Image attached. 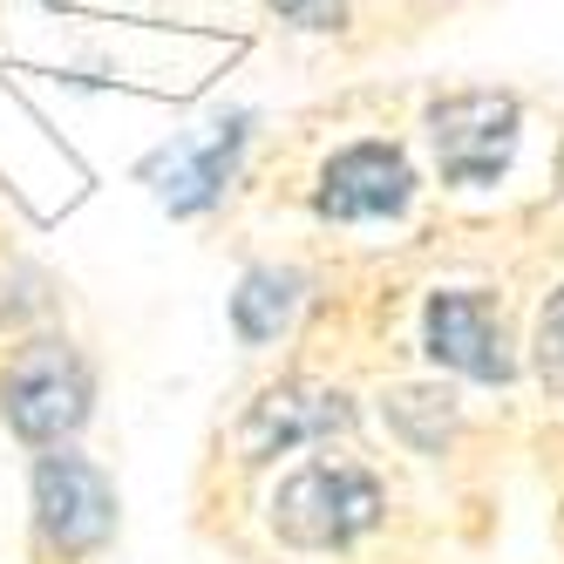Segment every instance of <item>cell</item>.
<instances>
[{
    "instance_id": "obj_1",
    "label": "cell",
    "mask_w": 564,
    "mask_h": 564,
    "mask_svg": "<svg viewBox=\"0 0 564 564\" xmlns=\"http://www.w3.org/2000/svg\"><path fill=\"white\" fill-rule=\"evenodd\" d=\"M89 401H96V375L68 340H28L0 375V422L34 449H62L89 422Z\"/></svg>"
},
{
    "instance_id": "obj_9",
    "label": "cell",
    "mask_w": 564,
    "mask_h": 564,
    "mask_svg": "<svg viewBox=\"0 0 564 564\" xmlns=\"http://www.w3.org/2000/svg\"><path fill=\"white\" fill-rule=\"evenodd\" d=\"M306 300V272L300 265H252L246 279H238V293H231V327L246 347H265L293 327V313Z\"/></svg>"
},
{
    "instance_id": "obj_3",
    "label": "cell",
    "mask_w": 564,
    "mask_h": 564,
    "mask_svg": "<svg viewBox=\"0 0 564 564\" xmlns=\"http://www.w3.org/2000/svg\"><path fill=\"white\" fill-rule=\"evenodd\" d=\"M34 538L55 557H89L116 538V482L83 449H48L34 463Z\"/></svg>"
},
{
    "instance_id": "obj_4",
    "label": "cell",
    "mask_w": 564,
    "mask_h": 564,
    "mask_svg": "<svg viewBox=\"0 0 564 564\" xmlns=\"http://www.w3.org/2000/svg\"><path fill=\"white\" fill-rule=\"evenodd\" d=\"M517 96L497 89H463V96H442L429 109V143H435V164L449 184L476 191V184H497L510 150H517Z\"/></svg>"
},
{
    "instance_id": "obj_5",
    "label": "cell",
    "mask_w": 564,
    "mask_h": 564,
    "mask_svg": "<svg viewBox=\"0 0 564 564\" xmlns=\"http://www.w3.org/2000/svg\"><path fill=\"white\" fill-rule=\"evenodd\" d=\"M415 197V171L394 143H347L319 164L313 184V205L319 218H340V225H368V218H401Z\"/></svg>"
},
{
    "instance_id": "obj_11",
    "label": "cell",
    "mask_w": 564,
    "mask_h": 564,
    "mask_svg": "<svg viewBox=\"0 0 564 564\" xmlns=\"http://www.w3.org/2000/svg\"><path fill=\"white\" fill-rule=\"evenodd\" d=\"M538 368H544V381L551 388H564V286L544 300V313H538Z\"/></svg>"
},
{
    "instance_id": "obj_8",
    "label": "cell",
    "mask_w": 564,
    "mask_h": 564,
    "mask_svg": "<svg viewBox=\"0 0 564 564\" xmlns=\"http://www.w3.org/2000/svg\"><path fill=\"white\" fill-rule=\"evenodd\" d=\"M347 422H354L347 394L313 388V381H286V388H265L252 401L246 429H238V449H246V463H265V456H286V449H300V442L334 435Z\"/></svg>"
},
{
    "instance_id": "obj_2",
    "label": "cell",
    "mask_w": 564,
    "mask_h": 564,
    "mask_svg": "<svg viewBox=\"0 0 564 564\" xmlns=\"http://www.w3.org/2000/svg\"><path fill=\"white\" fill-rule=\"evenodd\" d=\"M381 510H388V497L360 463H306L272 497L279 538L300 544V551H340L354 538H368L381 523Z\"/></svg>"
},
{
    "instance_id": "obj_10",
    "label": "cell",
    "mask_w": 564,
    "mask_h": 564,
    "mask_svg": "<svg viewBox=\"0 0 564 564\" xmlns=\"http://www.w3.org/2000/svg\"><path fill=\"white\" fill-rule=\"evenodd\" d=\"M388 422L415 442V449H442V435L456 429V409H449V394L442 388H401L388 401Z\"/></svg>"
},
{
    "instance_id": "obj_6",
    "label": "cell",
    "mask_w": 564,
    "mask_h": 564,
    "mask_svg": "<svg viewBox=\"0 0 564 564\" xmlns=\"http://www.w3.org/2000/svg\"><path fill=\"white\" fill-rule=\"evenodd\" d=\"M422 340L435 354V368H449V375L490 381V388L517 375V354H510V334H503L490 293H435L429 319H422Z\"/></svg>"
},
{
    "instance_id": "obj_7",
    "label": "cell",
    "mask_w": 564,
    "mask_h": 564,
    "mask_svg": "<svg viewBox=\"0 0 564 564\" xmlns=\"http://www.w3.org/2000/svg\"><path fill=\"white\" fill-rule=\"evenodd\" d=\"M246 137H252V116H218L212 137L171 143L143 177H156V197H164L177 218H197V212H212L218 197H225L238 156H246Z\"/></svg>"
}]
</instances>
